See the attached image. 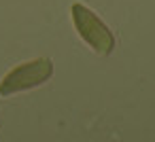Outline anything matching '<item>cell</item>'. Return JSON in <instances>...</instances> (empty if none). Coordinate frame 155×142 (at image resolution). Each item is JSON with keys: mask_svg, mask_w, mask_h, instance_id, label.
<instances>
[{"mask_svg": "<svg viewBox=\"0 0 155 142\" xmlns=\"http://www.w3.org/2000/svg\"><path fill=\"white\" fill-rule=\"evenodd\" d=\"M72 24L79 32V36L85 40V45H89L98 55H110L115 49V36L108 30V26L85 5L74 2L72 9Z\"/></svg>", "mask_w": 155, "mask_h": 142, "instance_id": "6da1fadb", "label": "cell"}, {"mask_svg": "<svg viewBox=\"0 0 155 142\" xmlns=\"http://www.w3.org/2000/svg\"><path fill=\"white\" fill-rule=\"evenodd\" d=\"M53 74V62L49 57H36L30 62H24L15 66L2 81H0V93L2 95H13L19 91L34 89L43 83H47Z\"/></svg>", "mask_w": 155, "mask_h": 142, "instance_id": "7a4b0ae2", "label": "cell"}]
</instances>
